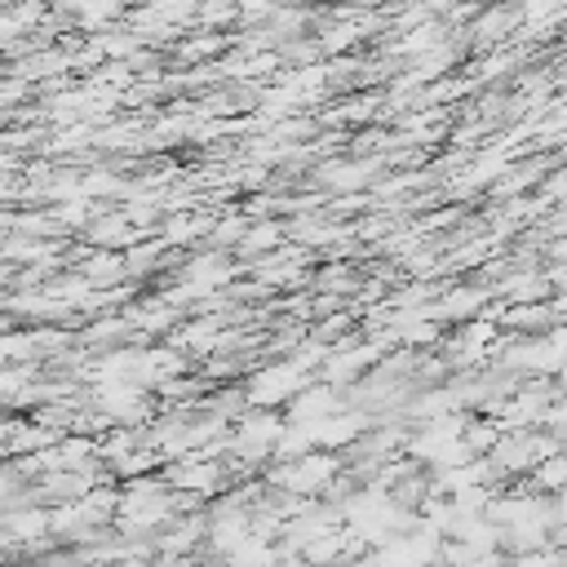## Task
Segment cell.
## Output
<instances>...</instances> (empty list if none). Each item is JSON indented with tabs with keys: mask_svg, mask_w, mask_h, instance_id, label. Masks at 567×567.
I'll return each mask as SVG.
<instances>
[{
	"mask_svg": "<svg viewBox=\"0 0 567 567\" xmlns=\"http://www.w3.org/2000/svg\"><path fill=\"white\" fill-rule=\"evenodd\" d=\"M13 567H49V563H44V558H31V563H22V558H18Z\"/></svg>",
	"mask_w": 567,
	"mask_h": 567,
	"instance_id": "7a4b0ae2",
	"label": "cell"
},
{
	"mask_svg": "<svg viewBox=\"0 0 567 567\" xmlns=\"http://www.w3.org/2000/svg\"><path fill=\"white\" fill-rule=\"evenodd\" d=\"M527 483H532L536 492H545V496L567 492V447H558V452H549L545 461H536L532 474H527Z\"/></svg>",
	"mask_w": 567,
	"mask_h": 567,
	"instance_id": "6da1fadb",
	"label": "cell"
}]
</instances>
